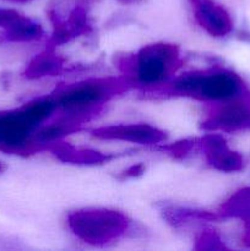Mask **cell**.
I'll list each match as a JSON object with an SVG mask.
<instances>
[{"mask_svg":"<svg viewBox=\"0 0 250 251\" xmlns=\"http://www.w3.org/2000/svg\"><path fill=\"white\" fill-rule=\"evenodd\" d=\"M55 110L53 96L36 98L14 109L0 110V151L21 157L41 152L34 135Z\"/></svg>","mask_w":250,"mask_h":251,"instance_id":"6da1fadb","label":"cell"},{"mask_svg":"<svg viewBox=\"0 0 250 251\" xmlns=\"http://www.w3.org/2000/svg\"><path fill=\"white\" fill-rule=\"evenodd\" d=\"M243 78L229 69L213 68L183 74L175 80L150 92L179 96L207 103H218L245 93Z\"/></svg>","mask_w":250,"mask_h":251,"instance_id":"7a4b0ae2","label":"cell"},{"mask_svg":"<svg viewBox=\"0 0 250 251\" xmlns=\"http://www.w3.org/2000/svg\"><path fill=\"white\" fill-rule=\"evenodd\" d=\"M125 64L124 76L132 85L153 88L168 82L180 69L183 58L176 44L157 42L142 47Z\"/></svg>","mask_w":250,"mask_h":251,"instance_id":"3957f363","label":"cell"},{"mask_svg":"<svg viewBox=\"0 0 250 251\" xmlns=\"http://www.w3.org/2000/svg\"><path fill=\"white\" fill-rule=\"evenodd\" d=\"M125 76L107 78H91L65 86L53 95L56 110L96 117L100 108L118 95L132 87Z\"/></svg>","mask_w":250,"mask_h":251,"instance_id":"277c9868","label":"cell"},{"mask_svg":"<svg viewBox=\"0 0 250 251\" xmlns=\"http://www.w3.org/2000/svg\"><path fill=\"white\" fill-rule=\"evenodd\" d=\"M70 232L77 239L95 247L109 244L125 237L131 221L123 212L104 207H86L73 211L66 218Z\"/></svg>","mask_w":250,"mask_h":251,"instance_id":"5b68a950","label":"cell"},{"mask_svg":"<svg viewBox=\"0 0 250 251\" xmlns=\"http://www.w3.org/2000/svg\"><path fill=\"white\" fill-rule=\"evenodd\" d=\"M212 104L213 107L201 123V127L205 131L235 132L250 130V98L247 95Z\"/></svg>","mask_w":250,"mask_h":251,"instance_id":"8992f818","label":"cell"},{"mask_svg":"<svg viewBox=\"0 0 250 251\" xmlns=\"http://www.w3.org/2000/svg\"><path fill=\"white\" fill-rule=\"evenodd\" d=\"M91 135L98 140L131 142L144 146H157L166 141L167 134L147 123L117 124L91 130Z\"/></svg>","mask_w":250,"mask_h":251,"instance_id":"52a82bcc","label":"cell"},{"mask_svg":"<svg viewBox=\"0 0 250 251\" xmlns=\"http://www.w3.org/2000/svg\"><path fill=\"white\" fill-rule=\"evenodd\" d=\"M199 147L203 152L206 162L213 169L222 173H234L244 168V158L239 152L230 149L222 135L208 132L199 139Z\"/></svg>","mask_w":250,"mask_h":251,"instance_id":"ba28073f","label":"cell"},{"mask_svg":"<svg viewBox=\"0 0 250 251\" xmlns=\"http://www.w3.org/2000/svg\"><path fill=\"white\" fill-rule=\"evenodd\" d=\"M194 19L207 34L222 38L233 31V19L228 10L215 0H189Z\"/></svg>","mask_w":250,"mask_h":251,"instance_id":"9c48e42d","label":"cell"},{"mask_svg":"<svg viewBox=\"0 0 250 251\" xmlns=\"http://www.w3.org/2000/svg\"><path fill=\"white\" fill-rule=\"evenodd\" d=\"M56 159L63 163L75 164V166H100L117 158L115 154L105 153L90 147L74 146L69 142L58 141L48 147Z\"/></svg>","mask_w":250,"mask_h":251,"instance_id":"30bf717a","label":"cell"},{"mask_svg":"<svg viewBox=\"0 0 250 251\" xmlns=\"http://www.w3.org/2000/svg\"><path fill=\"white\" fill-rule=\"evenodd\" d=\"M65 64L66 60L56 53L55 47L48 46L27 64L22 76L27 80H39L48 76H55L63 73Z\"/></svg>","mask_w":250,"mask_h":251,"instance_id":"8fae6325","label":"cell"},{"mask_svg":"<svg viewBox=\"0 0 250 251\" xmlns=\"http://www.w3.org/2000/svg\"><path fill=\"white\" fill-rule=\"evenodd\" d=\"M163 220L173 228H181L195 222H215L221 220L217 212H208L196 208L166 205L161 208Z\"/></svg>","mask_w":250,"mask_h":251,"instance_id":"7c38bea8","label":"cell"},{"mask_svg":"<svg viewBox=\"0 0 250 251\" xmlns=\"http://www.w3.org/2000/svg\"><path fill=\"white\" fill-rule=\"evenodd\" d=\"M44 29L39 22L21 15L19 20L2 31L0 34V42H32L38 41L43 37Z\"/></svg>","mask_w":250,"mask_h":251,"instance_id":"4fadbf2b","label":"cell"},{"mask_svg":"<svg viewBox=\"0 0 250 251\" xmlns=\"http://www.w3.org/2000/svg\"><path fill=\"white\" fill-rule=\"evenodd\" d=\"M217 215L221 220L225 218H239L250 220V186L242 188L229 196L218 207Z\"/></svg>","mask_w":250,"mask_h":251,"instance_id":"5bb4252c","label":"cell"},{"mask_svg":"<svg viewBox=\"0 0 250 251\" xmlns=\"http://www.w3.org/2000/svg\"><path fill=\"white\" fill-rule=\"evenodd\" d=\"M199 147V139H184L173 144H161L158 150L174 159H184Z\"/></svg>","mask_w":250,"mask_h":251,"instance_id":"9a60e30c","label":"cell"},{"mask_svg":"<svg viewBox=\"0 0 250 251\" xmlns=\"http://www.w3.org/2000/svg\"><path fill=\"white\" fill-rule=\"evenodd\" d=\"M195 250H225L228 247L217 232L212 229H203L195 237Z\"/></svg>","mask_w":250,"mask_h":251,"instance_id":"2e32d148","label":"cell"},{"mask_svg":"<svg viewBox=\"0 0 250 251\" xmlns=\"http://www.w3.org/2000/svg\"><path fill=\"white\" fill-rule=\"evenodd\" d=\"M22 14L14 9H5V7H0V28L2 31L11 27L17 20L21 17Z\"/></svg>","mask_w":250,"mask_h":251,"instance_id":"e0dca14e","label":"cell"},{"mask_svg":"<svg viewBox=\"0 0 250 251\" xmlns=\"http://www.w3.org/2000/svg\"><path fill=\"white\" fill-rule=\"evenodd\" d=\"M145 169H146V167H145L144 163L132 164V166L127 167L126 169H124V171L119 174L118 178H119L120 180H127V179L139 178V176H141L142 174L145 173Z\"/></svg>","mask_w":250,"mask_h":251,"instance_id":"ac0fdd59","label":"cell"},{"mask_svg":"<svg viewBox=\"0 0 250 251\" xmlns=\"http://www.w3.org/2000/svg\"><path fill=\"white\" fill-rule=\"evenodd\" d=\"M242 243L245 248L250 249V220L244 221V229H243Z\"/></svg>","mask_w":250,"mask_h":251,"instance_id":"d6986e66","label":"cell"},{"mask_svg":"<svg viewBox=\"0 0 250 251\" xmlns=\"http://www.w3.org/2000/svg\"><path fill=\"white\" fill-rule=\"evenodd\" d=\"M2 1L11 2V4H27V2L33 1V0H2Z\"/></svg>","mask_w":250,"mask_h":251,"instance_id":"ffe728a7","label":"cell"},{"mask_svg":"<svg viewBox=\"0 0 250 251\" xmlns=\"http://www.w3.org/2000/svg\"><path fill=\"white\" fill-rule=\"evenodd\" d=\"M119 1L124 2V4H135V2H140L142 0H119Z\"/></svg>","mask_w":250,"mask_h":251,"instance_id":"44dd1931","label":"cell"},{"mask_svg":"<svg viewBox=\"0 0 250 251\" xmlns=\"http://www.w3.org/2000/svg\"><path fill=\"white\" fill-rule=\"evenodd\" d=\"M5 169H6V166H5V164L2 163V162H0V173H2V172H4Z\"/></svg>","mask_w":250,"mask_h":251,"instance_id":"7402d4cb","label":"cell"}]
</instances>
